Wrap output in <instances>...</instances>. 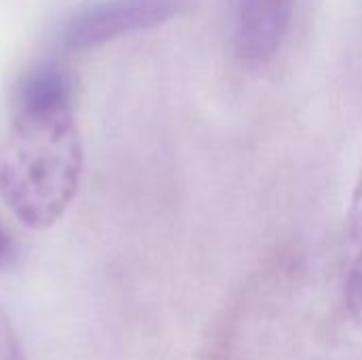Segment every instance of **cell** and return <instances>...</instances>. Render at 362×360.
Listing matches in <instances>:
<instances>
[{
	"label": "cell",
	"mask_w": 362,
	"mask_h": 360,
	"mask_svg": "<svg viewBox=\"0 0 362 360\" xmlns=\"http://www.w3.org/2000/svg\"><path fill=\"white\" fill-rule=\"evenodd\" d=\"M193 6L195 0H100L66 19L62 42L70 51H89L115 38L163 25Z\"/></svg>",
	"instance_id": "obj_2"
},
{
	"label": "cell",
	"mask_w": 362,
	"mask_h": 360,
	"mask_svg": "<svg viewBox=\"0 0 362 360\" xmlns=\"http://www.w3.org/2000/svg\"><path fill=\"white\" fill-rule=\"evenodd\" d=\"M295 13V0H235L233 42L248 64L272 59L284 45Z\"/></svg>",
	"instance_id": "obj_3"
},
{
	"label": "cell",
	"mask_w": 362,
	"mask_h": 360,
	"mask_svg": "<svg viewBox=\"0 0 362 360\" xmlns=\"http://www.w3.org/2000/svg\"><path fill=\"white\" fill-rule=\"evenodd\" d=\"M15 257H17V242L11 229L0 221V269L13 265Z\"/></svg>",
	"instance_id": "obj_6"
},
{
	"label": "cell",
	"mask_w": 362,
	"mask_h": 360,
	"mask_svg": "<svg viewBox=\"0 0 362 360\" xmlns=\"http://www.w3.org/2000/svg\"><path fill=\"white\" fill-rule=\"evenodd\" d=\"M0 360H25L17 333L2 308H0Z\"/></svg>",
	"instance_id": "obj_5"
},
{
	"label": "cell",
	"mask_w": 362,
	"mask_h": 360,
	"mask_svg": "<svg viewBox=\"0 0 362 360\" xmlns=\"http://www.w3.org/2000/svg\"><path fill=\"white\" fill-rule=\"evenodd\" d=\"M83 144L74 104L17 106L0 138V199L32 229L55 225L78 193Z\"/></svg>",
	"instance_id": "obj_1"
},
{
	"label": "cell",
	"mask_w": 362,
	"mask_h": 360,
	"mask_svg": "<svg viewBox=\"0 0 362 360\" xmlns=\"http://www.w3.org/2000/svg\"><path fill=\"white\" fill-rule=\"evenodd\" d=\"M348 221H350V238H352L354 252H356L354 255V263L350 267V276L362 278V170L358 180H356L354 193H352V204H350Z\"/></svg>",
	"instance_id": "obj_4"
}]
</instances>
